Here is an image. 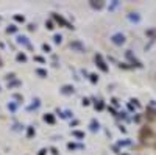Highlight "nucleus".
Wrapping results in <instances>:
<instances>
[{
    "mask_svg": "<svg viewBox=\"0 0 156 155\" xmlns=\"http://www.w3.org/2000/svg\"><path fill=\"white\" fill-rule=\"evenodd\" d=\"M47 28H48V30H52V28H55V27H53V24H52V22H50V21L47 22Z\"/></svg>",
    "mask_w": 156,
    "mask_h": 155,
    "instance_id": "412c9836",
    "label": "nucleus"
},
{
    "mask_svg": "<svg viewBox=\"0 0 156 155\" xmlns=\"http://www.w3.org/2000/svg\"><path fill=\"white\" fill-rule=\"evenodd\" d=\"M42 49L45 50V52H50V45H48V44H44V45H42Z\"/></svg>",
    "mask_w": 156,
    "mask_h": 155,
    "instance_id": "aec40b11",
    "label": "nucleus"
},
{
    "mask_svg": "<svg viewBox=\"0 0 156 155\" xmlns=\"http://www.w3.org/2000/svg\"><path fill=\"white\" fill-rule=\"evenodd\" d=\"M155 149H156V144H155Z\"/></svg>",
    "mask_w": 156,
    "mask_h": 155,
    "instance_id": "b1692460",
    "label": "nucleus"
},
{
    "mask_svg": "<svg viewBox=\"0 0 156 155\" xmlns=\"http://www.w3.org/2000/svg\"><path fill=\"white\" fill-rule=\"evenodd\" d=\"M91 6L95 8V10H102L105 6V2H91Z\"/></svg>",
    "mask_w": 156,
    "mask_h": 155,
    "instance_id": "0eeeda50",
    "label": "nucleus"
},
{
    "mask_svg": "<svg viewBox=\"0 0 156 155\" xmlns=\"http://www.w3.org/2000/svg\"><path fill=\"white\" fill-rule=\"evenodd\" d=\"M36 74L41 75V77H47V72H45L44 69H36Z\"/></svg>",
    "mask_w": 156,
    "mask_h": 155,
    "instance_id": "9b49d317",
    "label": "nucleus"
},
{
    "mask_svg": "<svg viewBox=\"0 0 156 155\" xmlns=\"http://www.w3.org/2000/svg\"><path fill=\"white\" fill-rule=\"evenodd\" d=\"M126 57H128V58H130V60L133 61V64H136L137 67H141V66H142V64H141V63H139V61H137V60H136V58H134V57H133V55H131V52H130V50H128V52H126Z\"/></svg>",
    "mask_w": 156,
    "mask_h": 155,
    "instance_id": "423d86ee",
    "label": "nucleus"
},
{
    "mask_svg": "<svg viewBox=\"0 0 156 155\" xmlns=\"http://www.w3.org/2000/svg\"><path fill=\"white\" fill-rule=\"evenodd\" d=\"M13 31H16V27H10L8 28V33H13Z\"/></svg>",
    "mask_w": 156,
    "mask_h": 155,
    "instance_id": "4be33fe9",
    "label": "nucleus"
},
{
    "mask_svg": "<svg viewBox=\"0 0 156 155\" xmlns=\"http://www.w3.org/2000/svg\"><path fill=\"white\" fill-rule=\"evenodd\" d=\"M95 61H97V64H98V67L102 69L103 72H108V66L105 64V61H103V58H102V55H95Z\"/></svg>",
    "mask_w": 156,
    "mask_h": 155,
    "instance_id": "f03ea898",
    "label": "nucleus"
},
{
    "mask_svg": "<svg viewBox=\"0 0 156 155\" xmlns=\"http://www.w3.org/2000/svg\"><path fill=\"white\" fill-rule=\"evenodd\" d=\"M91 129H92L94 132H95V130H98V122H95V121H92V124H91Z\"/></svg>",
    "mask_w": 156,
    "mask_h": 155,
    "instance_id": "2eb2a0df",
    "label": "nucleus"
},
{
    "mask_svg": "<svg viewBox=\"0 0 156 155\" xmlns=\"http://www.w3.org/2000/svg\"><path fill=\"white\" fill-rule=\"evenodd\" d=\"M112 44H116V45H122L123 42H125V35H122V33H116V35H112Z\"/></svg>",
    "mask_w": 156,
    "mask_h": 155,
    "instance_id": "f257e3e1",
    "label": "nucleus"
},
{
    "mask_svg": "<svg viewBox=\"0 0 156 155\" xmlns=\"http://www.w3.org/2000/svg\"><path fill=\"white\" fill-rule=\"evenodd\" d=\"M70 47H73V49H78L80 52H84V45L81 44V42H78V41H75V42H70Z\"/></svg>",
    "mask_w": 156,
    "mask_h": 155,
    "instance_id": "39448f33",
    "label": "nucleus"
},
{
    "mask_svg": "<svg viewBox=\"0 0 156 155\" xmlns=\"http://www.w3.org/2000/svg\"><path fill=\"white\" fill-rule=\"evenodd\" d=\"M148 113H150V117H156V111L155 110H151V108H150Z\"/></svg>",
    "mask_w": 156,
    "mask_h": 155,
    "instance_id": "6ab92c4d",
    "label": "nucleus"
},
{
    "mask_svg": "<svg viewBox=\"0 0 156 155\" xmlns=\"http://www.w3.org/2000/svg\"><path fill=\"white\" fill-rule=\"evenodd\" d=\"M147 35H150L151 38H156V30H148V31H147Z\"/></svg>",
    "mask_w": 156,
    "mask_h": 155,
    "instance_id": "dca6fc26",
    "label": "nucleus"
},
{
    "mask_svg": "<svg viewBox=\"0 0 156 155\" xmlns=\"http://www.w3.org/2000/svg\"><path fill=\"white\" fill-rule=\"evenodd\" d=\"M73 136H77V138H84V133L83 132H73Z\"/></svg>",
    "mask_w": 156,
    "mask_h": 155,
    "instance_id": "4468645a",
    "label": "nucleus"
},
{
    "mask_svg": "<svg viewBox=\"0 0 156 155\" xmlns=\"http://www.w3.org/2000/svg\"><path fill=\"white\" fill-rule=\"evenodd\" d=\"M53 17H55V21H58V22H59V24L66 25V27H67V28H73V27H72L70 24H69V22H66V21H64V19H63V17H61V16H58V14H53Z\"/></svg>",
    "mask_w": 156,
    "mask_h": 155,
    "instance_id": "20e7f679",
    "label": "nucleus"
},
{
    "mask_svg": "<svg viewBox=\"0 0 156 155\" xmlns=\"http://www.w3.org/2000/svg\"><path fill=\"white\" fill-rule=\"evenodd\" d=\"M39 155H45V150H41V154Z\"/></svg>",
    "mask_w": 156,
    "mask_h": 155,
    "instance_id": "5701e85b",
    "label": "nucleus"
},
{
    "mask_svg": "<svg viewBox=\"0 0 156 155\" xmlns=\"http://www.w3.org/2000/svg\"><path fill=\"white\" fill-rule=\"evenodd\" d=\"M61 39H63V36H61V35H55V38H53V41H55L56 44L61 42Z\"/></svg>",
    "mask_w": 156,
    "mask_h": 155,
    "instance_id": "ddd939ff",
    "label": "nucleus"
},
{
    "mask_svg": "<svg viewBox=\"0 0 156 155\" xmlns=\"http://www.w3.org/2000/svg\"><path fill=\"white\" fill-rule=\"evenodd\" d=\"M63 93H64V94H72V93H73V88H72V86H64V88H63Z\"/></svg>",
    "mask_w": 156,
    "mask_h": 155,
    "instance_id": "9d476101",
    "label": "nucleus"
},
{
    "mask_svg": "<svg viewBox=\"0 0 156 155\" xmlns=\"http://www.w3.org/2000/svg\"><path fill=\"white\" fill-rule=\"evenodd\" d=\"M44 121H45V122H50V124H53V122H55V117H53L52 115H45V116H44Z\"/></svg>",
    "mask_w": 156,
    "mask_h": 155,
    "instance_id": "1a4fd4ad",
    "label": "nucleus"
},
{
    "mask_svg": "<svg viewBox=\"0 0 156 155\" xmlns=\"http://www.w3.org/2000/svg\"><path fill=\"white\" fill-rule=\"evenodd\" d=\"M128 19H130V21H133V22H139V21H141V17L137 16V14H134V13H131V14L128 16Z\"/></svg>",
    "mask_w": 156,
    "mask_h": 155,
    "instance_id": "6e6552de",
    "label": "nucleus"
},
{
    "mask_svg": "<svg viewBox=\"0 0 156 155\" xmlns=\"http://www.w3.org/2000/svg\"><path fill=\"white\" fill-rule=\"evenodd\" d=\"M91 81H92V83H95V81H98V77L92 74V75H91Z\"/></svg>",
    "mask_w": 156,
    "mask_h": 155,
    "instance_id": "a211bd4d",
    "label": "nucleus"
},
{
    "mask_svg": "<svg viewBox=\"0 0 156 155\" xmlns=\"http://www.w3.org/2000/svg\"><path fill=\"white\" fill-rule=\"evenodd\" d=\"M14 19H16L17 22H24V16H19V14H17V16H14Z\"/></svg>",
    "mask_w": 156,
    "mask_h": 155,
    "instance_id": "f3484780",
    "label": "nucleus"
},
{
    "mask_svg": "<svg viewBox=\"0 0 156 155\" xmlns=\"http://www.w3.org/2000/svg\"><path fill=\"white\" fill-rule=\"evenodd\" d=\"M150 136H151L150 127H142V130H141V139H142V141H145L147 138H150Z\"/></svg>",
    "mask_w": 156,
    "mask_h": 155,
    "instance_id": "7ed1b4c3",
    "label": "nucleus"
},
{
    "mask_svg": "<svg viewBox=\"0 0 156 155\" xmlns=\"http://www.w3.org/2000/svg\"><path fill=\"white\" fill-rule=\"evenodd\" d=\"M17 61H22V63H24V61H27V57L24 55V53H19V55H17Z\"/></svg>",
    "mask_w": 156,
    "mask_h": 155,
    "instance_id": "f8f14e48",
    "label": "nucleus"
}]
</instances>
